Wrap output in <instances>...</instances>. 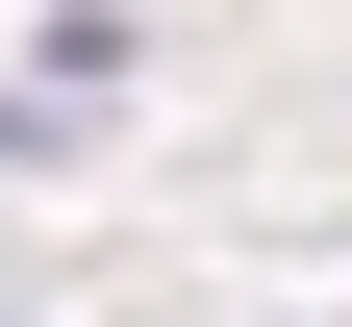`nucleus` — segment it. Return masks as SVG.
I'll return each instance as SVG.
<instances>
[{
  "instance_id": "1",
  "label": "nucleus",
  "mask_w": 352,
  "mask_h": 327,
  "mask_svg": "<svg viewBox=\"0 0 352 327\" xmlns=\"http://www.w3.org/2000/svg\"><path fill=\"white\" fill-rule=\"evenodd\" d=\"M0 151H51V101H0Z\"/></svg>"
}]
</instances>
